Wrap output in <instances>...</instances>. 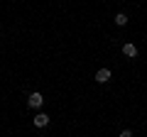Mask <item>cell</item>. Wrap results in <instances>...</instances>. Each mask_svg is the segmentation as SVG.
Here are the masks:
<instances>
[{"label": "cell", "instance_id": "1", "mask_svg": "<svg viewBox=\"0 0 147 137\" xmlns=\"http://www.w3.org/2000/svg\"><path fill=\"white\" fill-rule=\"evenodd\" d=\"M27 105H30V108H42V105H44V95L39 93V91L30 93V98H27Z\"/></svg>", "mask_w": 147, "mask_h": 137}, {"label": "cell", "instance_id": "2", "mask_svg": "<svg viewBox=\"0 0 147 137\" xmlns=\"http://www.w3.org/2000/svg\"><path fill=\"white\" fill-rule=\"evenodd\" d=\"M110 68H98V71H96V81H98V83H108L110 81Z\"/></svg>", "mask_w": 147, "mask_h": 137}, {"label": "cell", "instance_id": "3", "mask_svg": "<svg viewBox=\"0 0 147 137\" xmlns=\"http://www.w3.org/2000/svg\"><path fill=\"white\" fill-rule=\"evenodd\" d=\"M32 122H34V127H47L49 125V115L47 113H39V115L32 118Z\"/></svg>", "mask_w": 147, "mask_h": 137}, {"label": "cell", "instance_id": "4", "mask_svg": "<svg viewBox=\"0 0 147 137\" xmlns=\"http://www.w3.org/2000/svg\"><path fill=\"white\" fill-rule=\"evenodd\" d=\"M123 54H125L127 59H135L137 56V47L132 42H125V44H123Z\"/></svg>", "mask_w": 147, "mask_h": 137}, {"label": "cell", "instance_id": "5", "mask_svg": "<svg viewBox=\"0 0 147 137\" xmlns=\"http://www.w3.org/2000/svg\"><path fill=\"white\" fill-rule=\"evenodd\" d=\"M113 22H115L118 27H125V25H127V15H125V12H118V15H115V20H113Z\"/></svg>", "mask_w": 147, "mask_h": 137}]
</instances>
